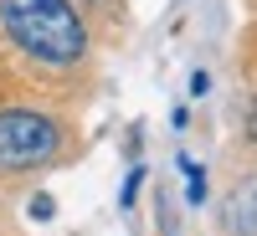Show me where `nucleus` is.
I'll return each instance as SVG.
<instances>
[{"label":"nucleus","instance_id":"f257e3e1","mask_svg":"<svg viewBox=\"0 0 257 236\" xmlns=\"http://www.w3.org/2000/svg\"><path fill=\"white\" fill-rule=\"evenodd\" d=\"M0 6L11 36L41 62H77L88 47V31L67 0H0Z\"/></svg>","mask_w":257,"mask_h":236},{"label":"nucleus","instance_id":"f03ea898","mask_svg":"<svg viewBox=\"0 0 257 236\" xmlns=\"http://www.w3.org/2000/svg\"><path fill=\"white\" fill-rule=\"evenodd\" d=\"M57 128L41 113H0V169H31L41 159H52Z\"/></svg>","mask_w":257,"mask_h":236},{"label":"nucleus","instance_id":"7ed1b4c3","mask_svg":"<svg viewBox=\"0 0 257 236\" xmlns=\"http://www.w3.org/2000/svg\"><path fill=\"white\" fill-rule=\"evenodd\" d=\"M31 216H36V221H47V216H52V200H47V195H36V200H31Z\"/></svg>","mask_w":257,"mask_h":236},{"label":"nucleus","instance_id":"20e7f679","mask_svg":"<svg viewBox=\"0 0 257 236\" xmlns=\"http://www.w3.org/2000/svg\"><path fill=\"white\" fill-rule=\"evenodd\" d=\"M252 139H257V113H252Z\"/></svg>","mask_w":257,"mask_h":236}]
</instances>
